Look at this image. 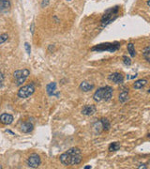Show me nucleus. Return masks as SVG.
<instances>
[{
  "label": "nucleus",
  "instance_id": "nucleus-14",
  "mask_svg": "<svg viewBox=\"0 0 150 169\" xmlns=\"http://www.w3.org/2000/svg\"><path fill=\"white\" fill-rule=\"evenodd\" d=\"M147 84V80L140 79V80H137V81L133 84V87L135 88V89H141V88H143Z\"/></svg>",
  "mask_w": 150,
  "mask_h": 169
},
{
  "label": "nucleus",
  "instance_id": "nucleus-30",
  "mask_svg": "<svg viewBox=\"0 0 150 169\" xmlns=\"http://www.w3.org/2000/svg\"><path fill=\"white\" fill-rule=\"evenodd\" d=\"M1 168H2V166H0V169H1Z\"/></svg>",
  "mask_w": 150,
  "mask_h": 169
},
{
  "label": "nucleus",
  "instance_id": "nucleus-10",
  "mask_svg": "<svg viewBox=\"0 0 150 169\" xmlns=\"http://www.w3.org/2000/svg\"><path fill=\"white\" fill-rule=\"evenodd\" d=\"M13 121V117L11 116L10 114L3 113L2 115H0V122L4 125H10L12 123Z\"/></svg>",
  "mask_w": 150,
  "mask_h": 169
},
{
  "label": "nucleus",
  "instance_id": "nucleus-31",
  "mask_svg": "<svg viewBox=\"0 0 150 169\" xmlns=\"http://www.w3.org/2000/svg\"><path fill=\"white\" fill-rule=\"evenodd\" d=\"M67 1H71V0H67Z\"/></svg>",
  "mask_w": 150,
  "mask_h": 169
},
{
  "label": "nucleus",
  "instance_id": "nucleus-4",
  "mask_svg": "<svg viewBox=\"0 0 150 169\" xmlns=\"http://www.w3.org/2000/svg\"><path fill=\"white\" fill-rule=\"evenodd\" d=\"M120 43L118 42H114V43H101L99 45H96L94 47L91 48V51H97V52H104V51H108L110 53H113L114 51H116L119 48H120Z\"/></svg>",
  "mask_w": 150,
  "mask_h": 169
},
{
  "label": "nucleus",
  "instance_id": "nucleus-20",
  "mask_svg": "<svg viewBox=\"0 0 150 169\" xmlns=\"http://www.w3.org/2000/svg\"><path fill=\"white\" fill-rule=\"evenodd\" d=\"M143 56H144V57L145 58V60L147 61V62H150V46L145 48L144 52H143Z\"/></svg>",
  "mask_w": 150,
  "mask_h": 169
},
{
  "label": "nucleus",
  "instance_id": "nucleus-22",
  "mask_svg": "<svg viewBox=\"0 0 150 169\" xmlns=\"http://www.w3.org/2000/svg\"><path fill=\"white\" fill-rule=\"evenodd\" d=\"M8 39H9V35L8 34H2V35H0V44L6 42Z\"/></svg>",
  "mask_w": 150,
  "mask_h": 169
},
{
  "label": "nucleus",
  "instance_id": "nucleus-2",
  "mask_svg": "<svg viewBox=\"0 0 150 169\" xmlns=\"http://www.w3.org/2000/svg\"><path fill=\"white\" fill-rule=\"evenodd\" d=\"M112 97H113V87H111L109 86L99 88L93 95V99L95 102H101V101L108 102L112 99Z\"/></svg>",
  "mask_w": 150,
  "mask_h": 169
},
{
  "label": "nucleus",
  "instance_id": "nucleus-15",
  "mask_svg": "<svg viewBox=\"0 0 150 169\" xmlns=\"http://www.w3.org/2000/svg\"><path fill=\"white\" fill-rule=\"evenodd\" d=\"M10 8V2L9 0H0V10L3 11L9 10Z\"/></svg>",
  "mask_w": 150,
  "mask_h": 169
},
{
  "label": "nucleus",
  "instance_id": "nucleus-23",
  "mask_svg": "<svg viewBox=\"0 0 150 169\" xmlns=\"http://www.w3.org/2000/svg\"><path fill=\"white\" fill-rule=\"evenodd\" d=\"M25 48L26 53H27L28 55H30V54H31V47H30V44L28 42H25Z\"/></svg>",
  "mask_w": 150,
  "mask_h": 169
},
{
  "label": "nucleus",
  "instance_id": "nucleus-13",
  "mask_svg": "<svg viewBox=\"0 0 150 169\" xmlns=\"http://www.w3.org/2000/svg\"><path fill=\"white\" fill-rule=\"evenodd\" d=\"M94 87H95V86L93 84H90V83H88L86 81L82 82V83H81V84H80V89L82 91H84V92L90 91V90L93 89Z\"/></svg>",
  "mask_w": 150,
  "mask_h": 169
},
{
  "label": "nucleus",
  "instance_id": "nucleus-24",
  "mask_svg": "<svg viewBox=\"0 0 150 169\" xmlns=\"http://www.w3.org/2000/svg\"><path fill=\"white\" fill-rule=\"evenodd\" d=\"M3 83H4V75L1 71H0V87L3 86Z\"/></svg>",
  "mask_w": 150,
  "mask_h": 169
},
{
  "label": "nucleus",
  "instance_id": "nucleus-27",
  "mask_svg": "<svg viewBox=\"0 0 150 169\" xmlns=\"http://www.w3.org/2000/svg\"><path fill=\"white\" fill-rule=\"evenodd\" d=\"M84 169H91L92 167H91L90 166H84Z\"/></svg>",
  "mask_w": 150,
  "mask_h": 169
},
{
  "label": "nucleus",
  "instance_id": "nucleus-11",
  "mask_svg": "<svg viewBox=\"0 0 150 169\" xmlns=\"http://www.w3.org/2000/svg\"><path fill=\"white\" fill-rule=\"evenodd\" d=\"M33 130H34V125H33V123L30 120H27V121L24 122V123H23L22 126H21V131L23 133H31Z\"/></svg>",
  "mask_w": 150,
  "mask_h": 169
},
{
  "label": "nucleus",
  "instance_id": "nucleus-18",
  "mask_svg": "<svg viewBox=\"0 0 150 169\" xmlns=\"http://www.w3.org/2000/svg\"><path fill=\"white\" fill-rule=\"evenodd\" d=\"M128 52L129 53V55L132 57L136 56V51H135V46L132 43V42H129L128 44Z\"/></svg>",
  "mask_w": 150,
  "mask_h": 169
},
{
  "label": "nucleus",
  "instance_id": "nucleus-1",
  "mask_svg": "<svg viewBox=\"0 0 150 169\" xmlns=\"http://www.w3.org/2000/svg\"><path fill=\"white\" fill-rule=\"evenodd\" d=\"M60 162L63 166H77L83 160L82 151L79 148H71L68 151L60 155Z\"/></svg>",
  "mask_w": 150,
  "mask_h": 169
},
{
  "label": "nucleus",
  "instance_id": "nucleus-28",
  "mask_svg": "<svg viewBox=\"0 0 150 169\" xmlns=\"http://www.w3.org/2000/svg\"><path fill=\"white\" fill-rule=\"evenodd\" d=\"M143 166H139L138 168H147V166H145V164H142Z\"/></svg>",
  "mask_w": 150,
  "mask_h": 169
},
{
  "label": "nucleus",
  "instance_id": "nucleus-16",
  "mask_svg": "<svg viewBox=\"0 0 150 169\" xmlns=\"http://www.w3.org/2000/svg\"><path fill=\"white\" fill-rule=\"evenodd\" d=\"M129 99V91H127V90L122 91L121 93L119 94V96H118V100H119V102H126Z\"/></svg>",
  "mask_w": 150,
  "mask_h": 169
},
{
  "label": "nucleus",
  "instance_id": "nucleus-17",
  "mask_svg": "<svg viewBox=\"0 0 150 169\" xmlns=\"http://www.w3.org/2000/svg\"><path fill=\"white\" fill-rule=\"evenodd\" d=\"M101 124L102 126V130L103 131H108L110 129V127H111L110 122H109L108 120H107V118H101Z\"/></svg>",
  "mask_w": 150,
  "mask_h": 169
},
{
  "label": "nucleus",
  "instance_id": "nucleus-29",
  "mask_svg": "<svg viewBox=\"0 0 150 169\" xmlns=\"http://www.w3.org/2000/svg\"><path fill=\"white\" fill-rule=\"evenodd\" d=\"M147 5L150 7V0H148V1H147Z\"/></svg>",
  "mask_w": 150,
  "mask_h": 169
},
{
  "label": "nucleus",
  "instance_id": "nucleus-8",
  "mask_svg": "<svg viewBox=\"0 0 150 169\" xmlns=\"http://www.w3.org/2000/svg\"><path fill=\"white\" fill-rule=\"evenodd\" d=\"M97 111V107L93 104H88V105H84L82 109V114L84 116H92L94 115Z\"/></svg>",
  "mask_w": 150,
  "mask_h": 169
},
{
  "label": "nucleus",
  "instance_id": "nucleus-7",
  "mask_svg": "<svg viewBox=\"0 0 150 169\" xmlns=\"http://www.w3.org/2000/svg\"><path fill=\"white\" fill-rule=\"evenodd\" d=\"M41 164V160H40V157L38 156L36 153L34 154L30 155L27 159V166L30 168H38V166H40Z\"/></svg>",
  "mask_w": 150,
  "mask_h": 169
},
{
  "label": "nucleus",
  "instance_id": "nucleus-12",
  "mask_svg": "<svg viewBox=\"0 0 150 169\" xmlns=\"http://www.w3.org/2000/svg\"><path fill=\"white\" fill-rule=\"evenodd\" d=\"M55 90H56V83H55V82L50 83L49 84H47V87H46V91H47L48 95L56 96V97H58L59 94L55 93Z\"/></svg>",
  "mask_w": 150,
  "mask_h": 169
},
{
  "label": "nucleus",
  "instance_id": "nucleus-25",
  "mask_svg": "<svg viewBox=\"0 0 150 169\" xmlns=\"http://www.w3.org/2000/svg\"><path fill=\"white\" fill-rule=\"evenodd\" d=\"M48 4H49V0H42V2H41V7L42 8H44L46 6H48Z\"/></svg>",
  "mask_w": 150,
  "mask_h": 169
},
{
  "label": "nucleus",
  "instance_id": "nucleus-19",
  "mask_svg": "<svg viewBox=\"0 0 150 169\" xmlns=\"http://www.w3.org/2000/svg\"><path fill=\"white\" fill-rule=\"evenodd\" d=\"M119 148H120V144H119L118 142H114V143H112L109 146V151L110 152L117 151Z\"/></svg>",
  "mask_w": 150,
  "mask_h": 169
},
{
  "label": "nucleus",
  "instance_id": "nucleus-6",
  "mask_svg": "<svg viewBox=\"0 0 150 169\" xmlns=\"http://www.w3.org/2000/svg\"><path fill=\"white\" fill-rule=\"evenodd\" d=\"M34 92H35V87H34V84H26V86L22 87L18 90V97L22 99H26L30 97Z\"/></svg>",
  "mask_w": 150,
  "mask_h": 169
},
{
  "label": "nucleus",
  "instance_id": "nucleus-3",
  "mask_svg": "<svg viewBox=\"0 0 150 169\" xmlns=\"http://www.w3.org/2000/svg\"><path fill=\"white\" fill-rule=\"evenodd\" d=\"M118 12H119V7L118 6H115L114 8H111V9L107 10L101 18V26L102 27H104V26L108 25L109 24H111V23H113V21H114L115 19L117 18Z\"/></svg>",
  "mask_w": 150,
  "mask_h": 169
},
{
  "label": "nucleus",
  "instance_id": "nucleus-5",
  "mask_svg": "<svg viewBox=\"0 0 150 169\" xmlns=\"http://www.w3.org/2000/svg\"><path fill=\"white\" fill-rule=\"evenodd\" d=\"M30 75V71L27 69H23V70H17L14 71L13 77L15 80V83H16V86L20 87L25 82V80L28 78V76Z\"/></svg>",
  "mask_w": 150,
  "mask_h": 169
},
{
  "label": "nucleus",
  "instance_id": "nucleus-26",
  "mask_svg": "<svg viewBox=\"0 0 150 169\" xmlns=\"http://www.w3.org/2000/svg\"><path fill=\"white\" fill-rule=\"evenodd\" d=\"M33 32H34V24L31 25V33H33Z\"/></svg>",
  "mask_w": 150,
  "mask_h": 169
},
{
  "label": "nucleus",
  "instance_id": "nucleus-9",
  "mask_svg": "<svg viewBox=\"0 0 150 169\" xmlns=\"http://www.w3.org/2000/svg\"><path fill=\"white\" fill-rule=\"evenodd\" d=\"M109 80H111L114 84H122L124 82V76L119 72H114L109 75Z\"/></svg>",
  "mask_w": 150,
  "mask_h": 169
},
{
  "label": "nucleus",
  "instance_id": "nucleus-21",
  "mask_svg": "<svg viewBox=\"0 0 150 169\" xmlns=\"http://www.w3.org/2000/svg\"><path fill=\"white\" fill-rule=\"evenodd\" d=\"M122 59H123V63H124L126 66H130V64H132V59H130L129 57H128L127 56H123Z\"/></svg>",
  "mask_w": 150,
  "mask_h": 169
}]
</instances>
